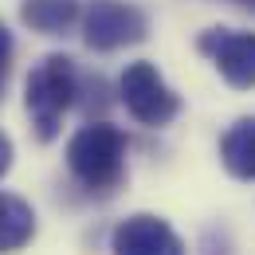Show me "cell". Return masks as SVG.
Returning <instances> with one entry per match:
<instances>
[{"mask_svg": "<svg viewBox=\"0 0 255 255\" xmlns=\"http://www.w3.org/2000/svg\"><path fill=\"white\" fill-rule=\"evenodd\" d=\"M12 55H16V43H12V32L0 24V98H4V87H8V75H12Z\"/></svg>", "mask_w": 255, "mask_h": 255, "instance_id": "10", "label": "cell"}, {"mask_svg": "<svg viewBox=\"0 0 255 255\" xmlns=\"http://www.w3.org/2000/svg\"><path fill=\"white\" fill-rule=\"evenodd\" d=\"M67 169L71 177L91 192L110 196L126 181V137L110 122H91L67 141Z\"/></svg>", "mask_w": 255, "mask_h": 255, "instance_id": "1", "label": "cell"}, {"mask_svg": "<svg viewBox=\"0 0 255 255\" xmlns=\"http://www.w3.org/2000/svg\"><path fill=\"white\" fill-rule=\"evenodd\" d=\"M232 4H244V8H255V0H232Z\"/></svg>", "mask_w": 255, "mask_h": 255, "instance_id": "12", "label": "cell"}, {"mask_svg": "<svg viewBox=\"0 0 255 255\" xmlns=\"http://www.w3.org/2000/svg\"><path fill=\"white\" fill-rule=\"evenodd\" d=\"M79 98V71L71 55H47L43 63L32 67L28 83H24V106L39 141H55L63 126L67 110Z\"/></svg>", "mask_w": 255, "mask_h": 255, "instance_id": "2", "label": "cell"}, {"mask_svg": "<svg viewBox=\"0 0 255 255\" xmlns=\"http://www.w3.org/2000/svg\"><path fill=\"white\" fill-rule=\"evenodd\" d=\"M220 161L236 181H255V118H240L220 137Z\"/></svg>", "mask_w": 255, "mask_h": 255, "instance_id": "8", "label": "cell"}, {"mask_svg": "<svg viewBox=\"0 0 255 255\" xmlns=\"http://www.w3.org/2000/svg\"><path fill=\"white\" fill-rule=\"evenodd\" d=\"M110 252L114 255H189L185 240L153 212L126 216L110 232Z\"/></svg>", "mask_w": 255, "mask_h": 255, "instance_id": "6", "label": "cell"}, {"mask_svg": "<svg viewBox=\"0 0 255 255\" xmlns=\"http://www.w3.org/2000/svg\"><path fill=\"white\" fill-rule=\"evenodd\" d=\"M118 98H122V106L129 110V118L141 122V126H149V129L169 126L181 114V95L161 79L157 67L145 63V59H137V63H129L122 71Z\"/></svg>", "mask_w": 255, "mask_h": 255, "instance_id": "3", "label": "cell"}, {"mask_svg": "<svg viewBox=\"0 0 255 255\" xmlns=\"http://www.w3.org/2000/svg\"><path fill=\"white\" fill-rule=\"evenodd\" d=\"M32 236H35V208L24 196L0 192V255L28 248Z\"/></svg>", "mask_w": 255, "mask_h": 255, "instance_id": "7", "label": "cell"}, {"mask_svg": "<svg viewBox=\"0 0 255 255\" xmlns=\"http://www.w3.org/2000/svg\"><path fill=\"white\" fill-rule=\"evenodd\" d=\"M12 169V141H8V133L0 129V177Z\"/></svg>", "mask_w": 255, "mask_h": 255, "instance_id": "11", "label": "cell"}, {"mask_svg": "<svg viewBox=\"0 0 255 255\" xmlns=\"http://www.w3.org/2000/svg\"><path fill=\"white\" fill-rule=\"evenodd\" d=\"M79 0H24L20 4V20L39 35H63L79 20Z\"/></svg>", "mask_w": 255, "mask_h": 255, "instance_id": "9", "label": "cell"}, {"mask_svg": "<svg viewBox=\"0 0 255 255\" xmlns=\"http://www.w3.org/2000/svg\"><path fill=\"white\" fill-rule=\"evenodd\" d=\"M200 55H208L212 67L220 71V79L236 91H252L255 87V32L244 28H208L196 39Z\"/></svg>", "mask_w": 255, "mask_h": 255, "instance_id": "5", "label": "cell"}, {"mask_svg": "<svg viewBox=\"0 0 255 255\" xmlns=\"http://www.w3.org/2000/svg\"><path fill=\"white\" fill-rule=\"evenodd\" d=\"M83 20V39L91 51H118V47H133L149 35V20L137 4L129 0H91Z\"/></svg>", "mask_w": 255, "mask_h": 255, "instance_id": "4", "label": "cell"}]
</instances>
